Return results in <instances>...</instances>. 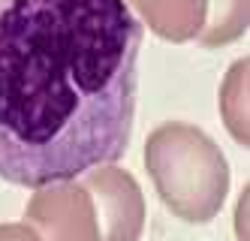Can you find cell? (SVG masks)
Returning a JSON list of instances; mask_svg holds the SVG:
<instances>
[{"mask_svg": "<svg viewBox=\"0 0 250 241\" xmlns=\"http://www.w3.org/2000/svg\"><path fill=\"white\" fill-rule=\"evenodd\" d=\"M139 48L127 0H0V178L37 190L118 163Z\"/></svg>", "mask_w": 250, "mask_h": 241, "instance_id": "obj_1", "label": "cell"}, {"mask_svg": "<svg viewBox=\"0 0 250 241\" xmlns=\"http://www.w3.org/2000/svg\"><path fill=\"white\" fill-rule=\"evenodd\" d=\"M145 166L163 205L187 220L208 223L229 193V166L220 148L199 127L169 121L145 142Z\"/></svg>", "mask_w": 250, "mask_h": 241, "instance_id": "obj_2", "label": "cell"}, {"mask_svg": "<svg viewBox=\"0 0 250 241\" xmlns=\"http://www.w3.org/2000/svg\"><path fill=\"white\" fill-rule=\"evenodd\" d=\"M24 217V223L37 229L42 241H100L97 208L82 181L37 187Z\"/></svg>", "mask_w": 250, "mask_h": 241, "instance_id": "obj_3", "label": "cell"}, {"mask_svg": "<svg viewBox=\"0 0 250 241\" xmlns=\"http://www.w3.org/2000/svg\"><path fill=\"white\" fill-rule=\"evenodd\" d=\"M97 208L100 241H139L145 229V199L130 172L100 166L82 175Z\"/></svg>", "mask_w": 250, "mask_h": 241, "instance_id": "obj_4", "label": "cell"}, {"mask_svg": "<svg viewBox=\"0 0 250 241\" xmlns=\"http://www.w3.org/2000/svg\"><path fill=\"white\" fill-rule=\"evenodd\" d=\"M142 22L169 43L196 40L205 24V0H133Z\"/></svg>", "mask_w": 250, "mask_h": 241, "instance_id": "obj_5", "label": "cell"}, {"mask_svg": "<svg viewBox=\"0 0 250 241\" xmlns=\"http://www.w3.org/2000/svg\"><path fill=\"white\" fill-rule=\"evenodd\" d=\"M247 22H250L247 0H205V24L196 40L208 48L229 45L247 30Z\"/></svg>", "mask_w": 250, "mask_h": 241, "instance_id": "obj_6", "label": "cell"}, {"mask_svg": "<svg viewBox=\"0 0 250 241\" xmlns=\"http://www.w3.org/2000/svg\"><path fill=\"white\" fill-rule=\"evenodd\" d=\"M220 112H223L229 133L247 148L250 142L247 136V58L232 64L229 69V76L220 88Z\"/></svg>", "mask_w": 250, "mask_h": 241, "instance_id": "obj_7", "label": "cell"}, {"mask_svg": "<svg viewBox=\"0 0 250 241\" xmlns=\"http://www.w3.org/2000/svg\"><path fill=\"white\" fill-rule=\"evenodd\" d=\"M0 241H42L27 223H0Z\"/></svg>", "mask_w": 250, "mask_h": 241, "instance_id": "obj_8", "label": "cell"}, {"mask_svg": "<svg viewBox=\"0 0 250 241\" xmlns=\"http://www.w3.org/2000/svg\"><path fill=\"white\" fill-rule=\"evenodd\" d=\"M127 3H130V0H127Z\"/></svg>", "mask_w": 250, "mask_h": 241, "instance_id": "obj_9", "label": "cell"}]
</instances>
